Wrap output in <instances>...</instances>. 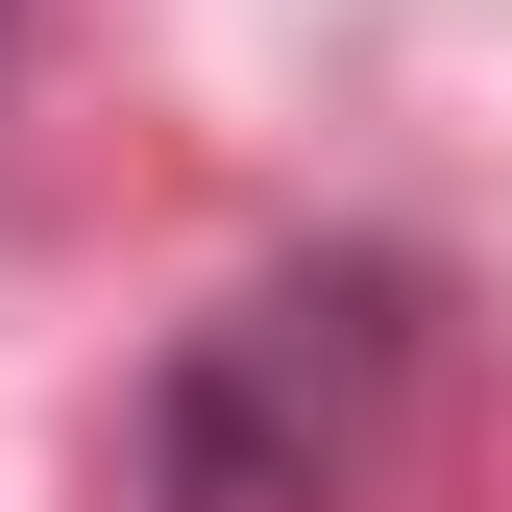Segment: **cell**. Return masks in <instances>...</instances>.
Returning <instances> with one entry per match:
<instances>
[{"instance_id": "6da1fadb", "label": "cell", "mask_w": 512, "mask_h": 512, "mask_svg": "<svg viewBox=\"0 0 512 512\" xmlns=\"http://www.w3.org/2000/svg\"><path fill=\"white\" fill-rule=\"evenodd\" d=\"M391 415H415V269L342 244V269L220 293L196 342L122 391V488H147V512H342Z\"/></svg>"}, {"instance_id": "7a4b0ae2", "label": "cell", "mask_w": 512, "mask_h": 512, "mask_svg": "<svg viewBox=\"0 0 512 512\" xmlns=\"http://www.w3.org/2000/svg\"><path fill=\"white\" fill-rule=\"evenodd\" d=\"M0 49H25V0H0Z\"/></svg>"}]
</instances>
